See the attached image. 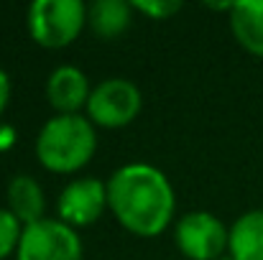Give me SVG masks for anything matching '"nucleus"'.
I'll list each match as a JSON object with an SVG mask.
<instances>
[{
  "label": "nucleus",
  "mask_w": 263,
  "mask_h": 260,
  "mask_svg": "<svg viewBox=\"0 0 263 260\" xmlns=\"http://www.w3.org/2000/svg\"><path fill=\"white\" fill-rule=\"evenodd\" d=\"M107 207L118 222L141 237L166 230L174 214V191L164 173L148 164H128L107 181Z\"/></svg>",
  "instance_id": "obj_1"
},
{
  "label": "nucleus",
  "mask_w": 263,
  "mask_h": 260,
  "mask_svg": "<svg viewBox=\"0 0 263 260\" xmlns=\"http://www.w3.org/2000/svg\"><path fill=\"white\" fill-rule=\"evenodd\" d=\"M95 143V128L87 117L57 115L41 128L36 138V156L49 171L72 173L92 158Z\"/></svg>",
  "instance_id": "obj_2"
},
{
  "label": "nucleus",
  "mask_w": 263,
  "mask_h": 260,
  "mask_svg": "<svg viewBox=\"0 0 263 260\" xmlns=\"http://www.w3.org/2000/svg\"><path fill=\"white\" fill-rule=\"evenodd\" d=\"M85 15L87 8L80 0H36L28 8V31L39 46L64 49L80 36Z\"/></svg>",
  "instance_id": "obj_3"
},
{
  "label": "nucleus",
  "mask_w": 263,
  "mask_h": 260,
  "mask_svg": "<svg viewBox=\"0 0 263 260\" xmlns=\"http://www.w3.org/2000/svg\"><path fill=\"white\" fill-rule=\"evenodd\" d=\"M15 253L18 260H82V243L74 227L57 219H41L23 227Z\"/></svg>",
  "instance_id": "obj_4"
},
{
  "label": "nucleus",
  "mask_w": 263,
  "mask_h": 260,
  "mask_svg": "<svg viewBox=\"0 0 263 260\" xmlns=\"http://www.w3.org/2000/svg\"><path fill=\"white\" fill-rule=\"evenodd\" d=\"M141 110V92L128 79H105L92 89L87 115L102 128H123Z\"/></svg>",
  "instance_id": "obj_5"
},
{
  "label": "nucleus",
  "mask_w": 263,
  "mask_h": 260,
  "mask_svg": "<svg viewBox=\"0 0 263 260\" xmlns=\"http://www.w3.org/2000/svg\"><path fill=\"white\" fill-rule=\"evenodd\" d=\"M228 243L230 232L210 212H192L176 225V245L192 260H217Z\"/></svg>",
  "instance_id": "obj_6"
},
{
  "label": "nucleus",
  "mask_w": 263,
  "mask_h": 260,
  "mask_svg": "<svg viewBox=\"0 0 263 260\" xmlns=\"http://www.w3.org/2000/svg\"><path fill=\"white\" fill-rule=\"evenodd\" d=\"M107 204V186L100 178H77L59 194V214L64 225H92Z\"/></svg>",
  "instance_id": "obj_7"
},
{
  "label": "nucleus",
  "mask_w": 263,
  "mask_h": 260,
  "mask_svg": "<svg viewBox=\"0 0 263 260\" xmlns=\"http://www.w3.org/2000/svg\"><path fill=\"white\" fill-rule=\"evenodd\" d=\"M89 94L87 77L77 67H59L46 82V97L59 115H77V110L87 105Z\"/></svg>",
  "instance_id": "obj_8"
},
{
  "label": "nucleus",
  "mask_w": 263,
  "mask_h": 260,
  "mask_svg": "<svg viewBox=\"0 0 263 260\" xmlns=\"http://www.w3.org/2000/svg\"><path fill=\"white\" fill-rule=\"evenodd\" d=\"M8 207L21 225H36L44 219V191L33 176H13L8 184Z\"/></svg>",
  "instance_id": "obj_9"
},
{
  "label": "nucleus",
  "mask_w": 263,
  "mask_h": 260,
  "mask_svg": "<svg viewBox=\"0 0 263 260\" xmlns=\"http://www.w3.org/2000/svg\"><path fill=\"white\" fill-rule=\"evenodd\" d=\"M230 28L246 51L263 56V0L235 3L230 10Z\"/></svg>",
  "instance_id": "obj_10"
},
{
  "label": "nucleus",
  "mask_w": 263,
  "mask_h": 260,
  "mask_svg": "<svg viewBox=\"0 0 263 260\" xmlns=\"http://www.w3.org/2000/svg\"><path fill=\"white\" fill-rule=\"evenodd\" d=\"M230 255L235 260H263V209H253L230 227Z\"/></svg>",
  "instance_id": "obj_11"
},
{
  "label": "nucleus",
  "mask_w": 263,
  "mask_h": 260,
  "mask_svg": "<svg viewBox=\"0 0 263 260\" xmlns=\"http://www.w3.org/2000/svg\"><path fill=\"white\" fill-rule=\"evenodd\" d=\"M89 26L102 38H115L130 26V5L123 0H97L87 8Z\"/></svg>",
  "instance_id": "obj_12"
},
{
  "label": "nucleus",
  "mask_w": 263,
  "mask_h": 260,
  "mask_svg": "<svg viewBox=\"0 0 263 260\" xmlns=\"http://www.w3.org/2000/svg\"><path fill=\"white\" fill-rule=\"evenodd\" d=\"M21 222L13 217L10 209H0V260L5 255H10L13 250H18V243H21Z\"/></svg>",
  "instance_id": "obj_13"
},
{
  "label": "nucleus",
  "mask_w": 263,
  "mask_h": 260,
  "mask_svg": "<svg viewBox=\"0 0 263 260\" xmlns=\"http://www.w3.org/2000/svg\"><path fill=\"white\" fill-rule=\"evenodd\" d=\"M130 8L146 13L148 18L161 21V18L174 15L176 10H181V3H179V0H148V3H146V0H136V3H130Z\"/></svg>",
  "instance_id": "obj_14"
},
{
  "label": "nucleus",
  "mask_w": 263,
  "mask_h": 260,
  "mask_svg": "<svg viewBox=\"0 0 263 260\" xmlns=\"http://www.w3.org/2000/svg\"><path fill=\"white\" fill-rule=\"evenodd\" d=\"M8 97H10V79H8L5 69H0V112L5 110V105H8Z\"/></svg>",
  "instance_id": "obj_15"
},
{
  "label": "nucleus",
  "mask_w": 263,
  "mask_h": 260,
  "mask_svg": "<svg viewBox=\"0 0 263 260\" xmlns=\"http://www.w3.org/2000/svg\"><path fill=\"white\" fill-rule=\"evenodd\" d=\"M217 260H235V258H233V255H228V258H217Z\"/></svg>",
  "instance_id": "obj_16"
}]
</instances>
